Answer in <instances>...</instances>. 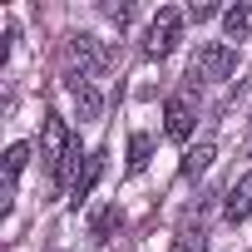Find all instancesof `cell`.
<instances>
[{
	"instance_id": "cell-6",
	"label": "cell",
	"mask_w": 252,
	"mask_h": 252,
	"mask_svg": "<svg viewBox=\"0 0 252 252\" xmlns=\"http://www.w3.org/2000/svg\"><path fill=\"white\" fill-rule=\"evenodd\" d=\"M64 84H69V94H74V114H79V119H84V124H89V119H99V114H104V99H99V89H94V84H89V79H79V74H69V79H64Z\"/></svg>"
},
{
	"instance_id": "cell-2",
	"label": "cell",
	"mask_w": 252,
	"mask_h": 252,
	"mask_svg": "<svg viewBox=\"0 0 252 252\" xmlns=\"http://www.w3.org/2000/svg\"><path fill=\"white\" fill-rule=\"evenodd\" d=\"M178 40H183V10L163 5V10L149 20V35H144V55H149V60H168V55L178 50Z\"/></svg>"
},
{
	"instance_id": "cell-9",
	"label": "cell",
	"mask_w": 252,
	"mask_h": 252,
	"mask_svg": "<svg viewBox=\"0 0 252 252\" xmlns=\"http://www.w3.org/2000/svg\"><path fill=\"white\" fill-rule=\"evenodd\" d=\"M119 222H124V213H119V203H104V208L94 213V222H89V237H94V242H109Z\"/></svg>"
},
{
	"instance_id": "cell-15",
	"label": "cell",
	"mask_w": 252,
	"mask_h": 252,
	"mask_svg": "<svg viewBox=\"0 0 252 252\" xmlns=\"http://www.w3.org/2000/svg\"><path fill=\"white\" fill-rule=\"evenodd\" d=\"M104 15H109L114 25H129V15H134V10H129V5H104Z\"/></svg>"
},
{
	"instance_id": "cell-7",
	"label": "cell",
	"mask_w": 252,
	"mask_h": 252,
	"mask_svg": "<svg viewBox=\"0 0 252 252\" xmlns=\"http://www.w3.org/2000/svg\"><path fill=\"white\" fill-rule=\"evenodd\" d=\"M99 173H104V154L94 149V154L84 158V173H79V178H74V188H69V203H74V208H79V203H84V198L94 193V183H99Z\"/></svg>"
},
{
	"instance_id": "cell-13",
	"label": "cell",
	"mask_w": 252,
	"mask_h": 252,
	"mask_svg": "<svg viewBox=\"0 0 252 252\" xmlns=\"http://www.w3.org/2000/svg\"><path fill=\"white\" fill-rule=\"evenodd\" d=\"M203 247H208V232H203V222H183V232H178L173 252H203Z\"/></svg>"
},
{
	"instance_id": "cell-3",
	"label": "cell",
	"mask_w": 252,
	"mask_h": 252,
	"mask_svg": "<svg viewBox=\"0 0 252 252\" xmlns=\"http://www.w3.org/2000/svg\"><path fill=\"white\" fill-rule=\"evenodd\" d=\"M193 124H198V109H193V99H188V94H168V104H163V134H168L173 144H188Z\"/></svg>"
},
{
	"instance_id": "cell-10",
	"label": "cell",
	"mask_w": 252,
	"mask_h": 252,
	"mask_svg": "<svg viewBox=\"0 0 252 252\" xmlns=\"http://www.w3.org/2000/svg\"><path fill=\"white\" fill-rule=\"evenodd\" d=\"M222 30H227V40L252 35V5H227L222 10Z\"/></svg>"
},
{
	"instance_id": "cell-8",
	"label": "cell",
	"mask_w": 252,
	"mask_h": 252,
	"mask_svg": "<svg viewBox=\"0 0 252 252\" xmlns=\"http://www.w3.org/2000/svg\"><path fill=\"white\" fill-rule=\"evenodd\" d=\"M213 158H218V149L203 139V144H193L188 154H183V178H198V173H208L213 168Z\"/></svg>"
},
{
	"instance_id": "cell-5",
	"label": "cell",
	"mask_w": 252,
	"mask_h": 252,
	"mask_svg": "<svg viewBox=\"0 0 252 252\" xmlns=\"http://www.w3.org/2000/svg\"><path fill=\"white\" fill-rule=\"evenodd\" d=\"M222 218H227V222H247V218H252V168L227 188V198H222Z\"/></svg>"
},
{
	"instance_id": "cell-1",
	"label": "cell",
	"mask_w": 252,
	"mask_h": 252,
	"mask_svg": "<svg viewBox=\"0 0 252 252\" xmlns=\"http://www.w3.org/2000/svg\"><path fill=\"white\" fill-rule=\"evenodd\" d=\"M232 69H237V50L222 45V40H208V45H198V55L188 64V79L193 84H222V79H232Z\"/></svg>"
},
{
	"instance_id": "cell-14",
	"label": "cell",
	"mask_w": 252,
	"mask_h": 252,
	"mask_svg": "<svg viewBox=\"0 0 252 252\" xmlns=\"http://www.w3.org/2000/svg\"><path fill=\"white\" fill-rule=\"evenodd\" d=\"M188 15H193V20H213V15H218V5H208V0H193Z\"/></svg>"
},
{
	"instance_id": "cell-4",
	"label": "cell",
	"mask_w": 252,
	"mask_h": 252,
	"mask_svg": "<svg viewBox=\"0 0 252 252\" xmlns=\"http://www.w3.org/2000/svg\"><path fill=\"white\" fill-rule=\"evenodd\" d=\"M69 64H74L79 79H89V74H99L109 64V55H104V45L94 35H69Z\"/></svg>"
},
{
	"instance_id": "cell-11",
	"label": "cell",
	"mask_w": 252,
	"mask_h": 252,
	"mask_svg": "<svg viewBox=\"0 0 252 252\" xmlns=\"http://www.w3.org/2000/svg\"><path fill=\"white\" fill-rule=\"evenodd\" d=\"M25 163H30V144H10V149H5V198H10L15 178L25 173Z\"/></svg>"
},
{
	"instance_id": "cell-12",
	"label": "cell",
	"mask_w": 252,
	"mask_h": 252,
	"mask_svg": "<svg viewBox=\"0 0 252 252\" xmlns=\"http://www.w3.org/2000/svg\"><path fill=\"white\" fill-rule=\"evenodd\" d=\"M149 158H154V139H149V134H134V139H129V173H144Z\"/></svg>"
}]
</instances>
